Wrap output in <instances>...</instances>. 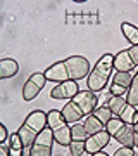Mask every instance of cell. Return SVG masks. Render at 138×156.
I'll return each mask as SVG.
<instances>
[{"mask_svg": "<svg viewBox=\"0 0 138 156\" xmlns=\"http://www.w3.org/2000/svg\"><path fill=\"white\" fill-rule=\"evenodd\" d=\"M110 135L107 130H102L99 134L90 135L88 139L85 140V146H86V154H95V153H100L105 146L109 144Z\"/></svg>", "mask_w": 138, "mask_h": 156, "instance_id": "cell-7", "label": "cell"}, {"mask_svg": "<svg viewBox=\"0 0 138 156\" xmlns=\"http://www.w3.org/2000/svg\"><path fill=\"white\" fill-rule=\"evenodd\" d=\"M105 106L110 108L112 115H116V116L119 118V115H121V113L124 111V108L128 106V101L124 99V97H116V95H112V97L107 101V104H105Z\"/></svg>", "mask_w": 138, "mask_h": 156, "instance_id": "cell-15", "label": "cell"}, {"mask_svg": "<svg viewBox=\"0 0 138 156\" xmlns=\"http://www.w3.org/2000/svg\"><path fill=\"white\" fill-rule=\"evenodd\" d=\"M67 68V73H69V80L72 82H78V80H83V78H88L90 75V62L86 57L83 56H71L64 59Z\"/></svg>", "mask_w": 138, "mask_h": 156, "instance_id": "cell-3", "label": "cell"}, {"mask_svg": "<svg viewBox=\"0 0 138 156\" xmlns=\"http://www.w3.org/2000/svg\"><path fill=\"white\" fill-rule=\"evenodd\" d=\"M24 125H28L29 128H33L36 134H40L42 130L49 127V120H47V113L42 111V109H35L26 116L24 120Z\"/></svg>", "mask_w": 138, "mask_h": 156, "instance_id": "cell-9", "label": "cell"}, {"mask_svg": "<svg viewBox=\"0 0 138 156\" xmlns=\"http://www.w3.org/2000/svg\"><path fill=\"white\" fill-rule=\"evenodd\" d=\"M133 76H135V75H131V73H119V71H116L114 73V78H112V83L121 85V87H124V89L128 90L130 87H131Z\"/></svg>", "mask_w": 138, "mask_h": 156, "instance_id": "cell-22", "label": "cell"}, {"mask_svg": "<svg viewBox=\"0 0 138 156\" xmlns=\"http://www.w3.org/2000/svg\"><path fill=\"white\" fill-rule=\"evenodd\" d=\"M54 139L57 144L61 146H69L72 142V135H71V127H69V123L66 125H62L61 128H55L54 130Z\"/></svg>", "mask_w": 138, "mask_h": 156, "instance_id": "cell-14", "label": "cell"}, {"mask_svg": "<svg viewBox=\"0 0 138 156\" xmlns=\"http://www.w3.org/2000/svg\"><path fill=\"white\" fill-rule=\"evenodd\" d=\"M83 125H85V128H86V132H88V135L99 134V132L105 130V125H102V123H100L99 120H97V118L93 116V115H88V116L85 118V122H83Z\"/></svg>", "mask_w": 138, "mask_h": 156, "instance_id": "cell-17", "label": "cell"}, {"mask_svg": "<svg viewBox=\"0 0 138 156\" xmlns=\"http://www.w3.org/2000/svg\"><path fill=\"white\" fill-rule=\"evenodd\" d=\"M78 92H79V87H78L76 82H72V80H67V82H62V83H57L52 89V92H50V97L52 99H69L72 101L74 97L78 95Z\"/></svg>", "mask_w": 138, "mask_h": 156, "instance_id": "cell-6", "label": "cell"}, {"mask_svg": "<svg viewBox=\"0 0 138 156\" xmlns=\"http://www.w3.org/2000/svg\"><path fill=\"white\" fill-rule=\"evenodd\" d=\"M17 134H19V137H21V140H22V146H24V149H29V147L35 144L36 137H38V134L35 132L33 128H29L28 125H24V123H22L21 127H19Z\"/></svg>", "mask_w": 138, "mask_h": 156, "instance_id": "cell-13", "label": "cell"}, {"mask_svg": "<svg viewBox=\"0 0 138 156\" xmlns=\"http://www.w3.org/2000/svg\"><path fill=\"white\" fill-rule=\"evenodd\" d=\"M133 68H136V66H135V62H133L128 50H121V52H117L116 56H114V71L131 73Z\"/></svg>", "mask_w": 138, "mask_h": 156, "instance_id": "cell-10", "label": "cell"}, {"mask_svg": "<svg viewBox=\"0 0 138 156\" xmlns=\"http://www.w3.org/2000/svg\"><path fill=\"white\" fill-rule=\"evenodd\" d=\"M47 120H49V128L55 130V128H61L62 125H66V120L62 116V111H57V109H52V111L47 113Z\"/></svg>", "mask_w": 138, "mask_h": 156, "instance_id": "cell-19", "label": "cell"}, {"mask_svg": "<svg viewBox=\"0 0 138 156\" xmlns=\"http://www.w3.org/2000/svg\"><path fill=\"white\" fill-rule=\"evenodd\" d=\"M119 120L124 122L126 125H135V123L138 122V108L128 104V106L124 108V111L119 115Z\"/></svg>", "mask_w": 138, "mask_h": 156, "instance_id": "cell-18", "label": "cell"}, {"mask_svg": "<svg viewBox=\"0 0 138 156\" xmlns=\"http://www.w3.org/2000/svg\"><path fill=\"white\" fill-rule=\"evenodd\" d=\"M92 115H93V116L97 118L102 125H107V123L114 118V115H112V111H110V108H107V106H99L93 113H92Z\"/></svg>", "mask_w": 138, "mask_h": 156, "instance_id": "cell-20", "label": "cell"}, {"mask_svg": "<svg viewBox=\"0 0 138 156\" xmlns=\"http://www.w3.org/2000/svg\"><path fill=\"white\" fill-rule=\"evenodd\" d=\"M105 130L109 132L110 137H114L121 146L135 147V128H133V125H126L119 118H112L105 125Z\"/></svg>", "mask_w": 138, "mask_h": 156, "instance_id": "cell-2", "label": "cell"}, {"mask_svg": "<svg viewBox=\"0 0 138 156\" xmlns=\"http://www.w3.org/2000/svg\"><path fill=\"white\" fill-rule=\"evenodd\" d=\"M71 135H72V140H86L90 137L83 123H74V125H72L71 127Z\"/></svg>", "mask_w": 138, "mask_h": 156, "instance_id": "cell-23", "label": "cell"}, {"mask_svg": "<svg viewBox=\"0 0 138 156\" xmlns=\"http://www.w3.org/2000/svg\"><path fill=\"white\" fill-rule=\"evenodd\" d=\"M114 71V56L112 54H104L100 57L93 69L90 71L88 78H86V87L90 92H100V90L107 87L109 83L110 73Z\"/></svg>", "mask_w": 138, "mask_h": 156, "instance_id": "cell-1", "label": "cell"}, {"mask_svg": "<svg viewBox=\"0 0 138 156\" xmlns=\"http://www.w3.org/2000/svg\"><path fill=\"white\" fill-rule=\"evenodd\" d=\"M121 31H123V35H124V38H126L131 45H138V26H135L131 23H123Z\"/></svg>", "mask_w": 138, "mask_h": 156, "instance_id": "cell-16", "label": "cell"}, {"mask_svg": "<svg viewBox=\"0 0 138 156\" xmlns=\"http://www.w3.org/2000/svg\"><path fill=\"white\" fill-rule=\"evenodd\" d=\"M69 151H71V156H81L83 153H86L85 140H72L69 144Z\"/></svg>", "mask_w": 138, "mask_h": 156, "instance_id": "cell-25", "label": "cell"}, {"mask_svg": "<svg viewBox=\"0 0 138 156\" xmlns=\"http://www.w3.org/2000/svg\"><path fill=\"white\" fill-rule=\"evenodd\" d=\"M128 52H130V56H131L135 66H138V45H131V47L128 49Z\"/></svg>", "mask_w": 138, "mask_h": 156, "instance_id": "cell-30", "label": "cell"}, {"mask_svg": "<svg viewBox=\"0 0 138 156\" xmlns=\"http://www.w3.org/2000/svg\"><path fill=\"white\" fill-rule=\"evenodd\" d=\"M109 90H110V94L116 95V97H124V94H128V90L124 89V87H121V85H116V83H110Z\"/></svg>", "mask_w": 138, "mask_h": 156, "instance_id": "cell-27", "label": "cell"}, {"mask_svg": "<svg viewBox=\"0 0 138 156\" xmlns=\"http://www.w3.org/2000/svg\"><path fill=\"white\" fill-rule=\"evenodd\" d=\"M19 71V64H17L16 59H11V57H5L0 61V78L5 80V78H11L14 75H17Z\"/></svg>", "mask_w": 138, "mask_h": 156, "instance_id": "cell-12", "label": "cell"}, {"mask_svg": "<svg viewBox=\"0 0 138 156\" xmlns=\"http://www.w3.org/2000/svg\"><path fill=\"white\" fill-rule=\"evenodd\" d=\"M90 156H109V154H105L104 151H100V153H95V154H90Z\"/></svg>", "mask_w": 138, "mask_h": 156, "instance_id": "cell-32", "label": "cell"}, {"mask_svg": "<svg viewBox=\"0 0 138 156\" xmlns=\"http://www.w3.org/2000/svg\"><path fill=\"white\" fill-rule=\"evenodd\" d=\"M43 73H45V76H47V80L55 82V83H62V82L69 80V73H67V68H66V62L64 61H59V62H55V64H52V66H49Z\"/></svg>", "mask_w": 138, "mask_h": 156, "instance_id": "cell-8", "label": "cell"}, {"mask_svg": "<svg viewBox=\"0 0 138 156\" xmlns=\"http://www.w3.org/2000/svg\"><path fill=\"white\" fill-rule=\"evenodd\" d=\"M9 132H7V127L5 125H0V144H7V140H9Z\"/></svg>", "mask_w": 138, "mask_h": 156, "instance_id": "cell-29", "label": "cell"}, {"mask_svg": "<svg viewBox=\"0 0 138 156\" xmlns=\"http://www.w3.org/2000/svg\"><path fill=\"white\" fill-rule=\"evenodd\" d=\"M29 156H52V147L35 142V144L29 147Z\"/></svg>", "mask_w": 138, "mask_h": 156, "instance_id": "cell-24", "label": "cell"}, {"mask_svg": "<svg viewBox=\"0 0 138 156\" xmlns=\"http://www.w3.org/2000/svg\"><path fill=\"white\" fill-rule=\"evenodd\" d=\"M72 102L81 109V113L85 116L92 115L97 109V95L93 92H90V90H79L78 95L72 99Z\"/></svg>", "mask_w": 138, "mask_h": 156, "instance_id": "cell-5", "label": "cell"}, {"mask_svg": "<svg viewBox=\"0 0 138 156\" xmlns=\"http://www.w3.org/2000/svg\"><path fill=\"white\" fill-rule=\"evenodd\" d=\"M7 146H9L11 149H24L22 140H21V137H19V134H17V132H14V134L9 137V140H7Z\"/></svg>", "mask_w": 138, "mask_h": 156, "instance_id": "cell-26", "label": "cell"}, {"mask_svg": "<svg viewBox=\"0 0 138 156\" xmlns=\"http://www.w3.org/2000/svg\"><path fill=\"white\" fill-rule=\"evenodd\" d=\"M9 156H24V149H11L9 151Z\"/></svg>", "mask_w": 138, "mask_h": 156, "instance_id": "cell-31", "label": "cell"}, {"mask_svg": "<svg viewBox=\"0 0 138 156\" xmlns=\"http://www.w3.org/2000/svg\"><path fill=\"white\" fill-rule=\"evenodd\" d=\"M126 101H128V104L138 108V73L133 76L131 87L128 89V94H126Z\"/></svg>", "mask_w": 138, "mask_h": 156, "instance_id": "cell-21", "label": "cell"}, {"mask_svg": "<svg viewBox=\"0 0 138 156\" xmlns=\"http://www.w3.org/2000/svg\"><path fill=\"white\" fill-rule=\"evenodd\" d=\"M135 147H138V134L135 132Z\"/></svg>", "mask_w": 138, "mask_h": 156, "instance_id": "cell-33", "label": "cell"}, {"mask_svg": "<svg viewBox=\"0 0 138 156\" xmlns=\"http://www.w3.org/2000/svg\"><path fill=\"white\" fill-rule=\"evenodd\" d=\"M114 156H135V149H133V147H124V146H121V147L114 153Z\"/></svg>", "mask_w": 138, "mask_h": 156, "instance_id": "cell-28", "label": "cell"}, {"mask_svg": "<svg viewBox=\"0 0 138 156\" xmlns=\"http://www.w3.org/2000/svg\"><path fill=\"white\" fill-rule=\"evenodd\" d=\"M62 111V116H64V120H66L67 123H71V125H74V123H78L79 120H81L85 115L81 113V109L72 102V101H69V102H66L64 104V108L61 109Z\"/></svg>", "mask_w": 138, "mask_h": 156, "instance_id": "cell-11", "label": "cell"}, {"mask_svg": "<svg viewBox=\"0 0 138 156\" xmlns=\"http://www.w3.org/2000/svg\"><path fill=\"white\" fill-rule=\"evenodd\" d=\"M133 128H135V132H136V134H138V122L135 123V125H133Z\"/></svg>", "mask_w": 138, "mask_h": 156, "instance_id": "cell-34", "label": "cell"}, {"mask_svg": "<svg viewBox=\"0 0 138 156\" xmlns=\"http://www.w3.org/2000/svg\"><path fill=\"white\" fill-rule=\"evenodd\" d=\"M49 80H47V76H45V73H33L31 76L28 78V82L24 83V87H22V99L24 101H33L36 95L43 90L45 83H47Z\"/></svg>", "mask_w": 138, "mask_h": 156, "instance_id": "cell-4", "label": "cell"}]
</instances>
